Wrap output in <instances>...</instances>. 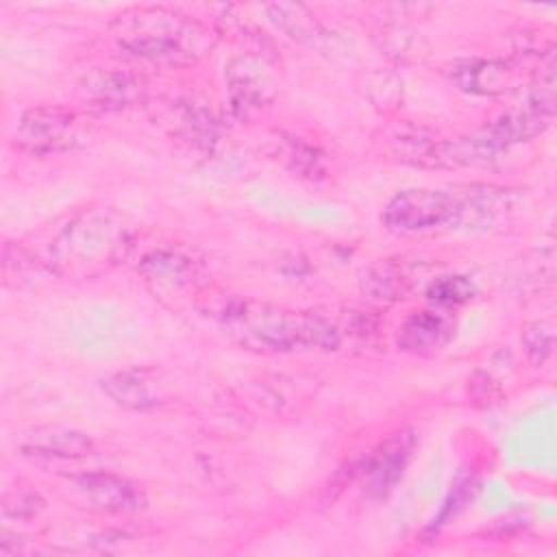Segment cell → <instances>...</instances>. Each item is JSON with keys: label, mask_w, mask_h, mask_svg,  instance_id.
Wrapping results in <instances>:
<instances>
[{"label": "cell", "mask_w": 557, "mask_h": 557, "mask_svg": "<svg viewBox=\"0 0 557 557\" xmlns=\"http://www.w3.org/2000/svg\"><path fill=\"white\" fill-rule=\"evenodd\" d=\"M196 307L239 346L257 352L335 350L342 329L318 311H292L255 298L202 289Z\"/></svg>", "instance_id": "obj_1"}, {"label": "cell", "mask_w": 557, "mask_h": 557, "mask_svg": "<svg viewBox=\"0 0 557 557\" xmlns=\"http://www.w3.org/2000/svg\"><path fill=\"white\" fill-rule=\"evenodd\" d=\"M109 33L126 54L154 67L194 65L218 44L207 24L168 7L124 9L109 24Z\"/></svg>", "instance_id": "obj_2"}, {"label": "cell", "mask_w": 557, "mask_h": 557, "mask_svg": "<svg viewBox=\"0 0 557 557\" xmlns=\"http://www.w3.org/2000/svg\"><path fill=\"white\" fill-rule=\"evenodd\" d=\"M131 248V228L113 209L76 213L52 239L48 268L57 274L96 276L117 263Z\"/></svg>", "instance_id": "obj_3"}, {"label": "cell", "mask_w": 557, "mask_h": 557, "mask_svg": "<svg viewBox=\"0 0 557 557\" xmlns=\"http://www.w3.org/2000/svg\"><path fill=\"white\" fill-rule=\"evenodd\" d=\"M83 141L81 117L65 109L41 104L24 111L13 135L17 150L33 157H48L72 150Z\"/></svg>", "instance_id": "obj_4"}, {"label": "cell", "mask_w": 557, "mask_h": 557, "mask_svg": "<svg viewBox=\"0 0 557 557\" xmlns=\"http://www.w3.org/2000/svg\"><path fill=\"white\" fill-rule=\"evenodd\" d=\"M383 226L394 235H420L453 226L455 194L444 189H405L383 209Z\"/></svg>", "instance_id": "obj_5"}, {"label": "cell", "mask_w": 557, "mask_h": 557, "mask_svg": "<svg viewBox=\"0 0 557 557\" xmlns=\"http://www.w3.org/2000/svg\"><path fill=\"white\" fill-rule=\"evenodd\" d=\"M137 270L159 298H174L183 292H194V296H198L205 289L200 261L174 248H157L148 252L141 257Z\"/></svg>", "instance_id": "obj_6"}, {"label": "cell", "mask_w": 557, "mask_h": 557, "mask_svg": "<svg viewBox=\"0 0 557 557\" xmlns=\"http://www.w3.org/2000/svg\"><path fill=\"white\" fill-rule=\"evenodd\" d=\"M74 492L89 509L102 513H135L146 507L139 483L113 472H85L72 479Z\"/></svg>", "instance_id": "obj_7"}, {"label": "cell", "mask_w": 557, "mask_h": 557, "mask_svg": "<svg viewBox=\"0 0 557 557\" xmlns=\"http://www.w3.org/2000/svg\"><path fill=\"white\" fill-rule=\"evenodd\" d=\"M455 220L453 226L490 228L505 220L518 200V194L498 185H463L453 189Z\"/></svg>", "instance_id": "obj_8"}, {"label": "cell", "mask_w": 557, "mask_h": 557, "mask_svg": "<svg viewBox=\"0 0 557 557\" xmlns=\"http://www.w3.org/2000/svg\"><path fill=\"white\" fill-rule=\"evenodd\" d=\"M529 63L524 59H470L453 65L450 76L459 89L479 96H496L516 89Z\"/></svg>", "instance_id": "obj_9"}, {"label": "cell", "mask_w": 557, "mask_h": 557, "mask_svg": "<svg viewBox=\"0 0 557 557\" xmlns=\"http://www.w3.org/2000/svg\"><path fill=\"white\" fill-rule=\"evenodd\" d=\"M83 96L98 109L113 111L141 104L146 100V83L131 70H91L81 81Z\"/></svg>", "instance_id": "obj_10"}, {"label": "cell", "mask_w": 557, "mask_h": 557, "mask_svg": "<svg viewBox=\"0 0 557 557\" xmlns=\"http://www.w3.org/2000/svg\"><path fill=\"white\" fill-rule=\"evenodd\" d=\"M416 446V435L409 429H400L392 433L385 442L379 444L372 455L366 459V479L368 487L374 496H385L403 476L411 453Z\"/></svg>", "instance_id": "obj_11"}, {"label": "cell", "mask_w": 557, "mask_h": 557, "mask_svg": "<svg viewBox=\"0 0 557 557\" xmlns=\"http://www.w3.org/2000/svg\"><path fill=\"white\" fill-rule=\"evenodd\" d=\"M455 335V322L446 311L424 309L405 318L396 344L403 352L429 357L440 352Z\"/></svg>", "instance_id": "obj_12"}, {"label": "cell", "mask_w": 557, "mask_h": 557, "mask_svg": "<svg viewBox=\"0 0 557 557\" xmlns=\"http://www.w3.org/2000/svg\"><path fill=\"white\" fill-rule=\"evenodd\" d=\"M268 59L257 54H242L228 63L226 78H228V94L231 107L237 115H248L250 111L261 109L270 100V78L263 70Z\"/></svg>", "instance_id": "obj_13"}, {"label": "cell", "mask_w": 557, "mask_h": 557, "mask_svg": "<svg viewBox=\"0 0 557 557\" xmlns=\"http://www.w3.org/2000/svg\"><path fill=\"white\" fill-rule=\"evenodd\" d=\"M24 455L41 457V459H81L94 450V442L89 435L74 429H37L22 444Z\"/></svg>", "instance_id": "obj_14"}, {"label": "cell", "mask_w": 557, "mask_h": 557, "mask_svg": "<svg viewBox=\"0 0 557 557\" xmlns=\"http://www.w3.org/2000/svg\"><path fill=\"white\" fill-rule=\"evenodd\" d=\"M411 289H413V276L409 268L392 259L370 265L361 278V292L372 302H381V305L403 300L409 296Z\"/></svg>", "instance_id": "obj_15"}, {"label": "cell", "mask_w": 557, "mask_h": 557, "mask_svg": "<svg viewBox=\"0 0 557 557\" xmlns=\"http://www.w3.org/2000/svg\"><path fill=\"white\" fill-rule=\"evenodd\" d=\"M150 383L152 381L148 379L146 370L128 368V370H117V372L107 374L100 381V387L117 405H122L126 409L144 411L159 403Z\"/></svg>", "instance_id": "obj_16"}, {"label": "cell", "mask_w": 557, "mask_h": 557, "mask_svg": "<svg viewBox=\"0 0 557 557\" xmlns=\"http://www.w3.org/2000/svg\"><path fill=\"white\" fill-rule=\"evenodd\" d=\"M265 11L270 13V20L281 30H285L289 37L298 41L315 44L320 37H324V28L313 20V15L302 4L276 2V4H268Z\"/></svg>", "instance_id": "obj_17"}, {"label": "cell", "mask_w": 557, "mask_h": 557, "mask_svg": "<svg viewBox=\"0 0 557 557\" xmlns=\"http://www.w3.org/2000/svg\"><path fill=\"white\" fill-rule=\"evenodd\" d=\"M474 294V285L466 276H437L426 287V298L437 307H455L468 302Z\"/></svg>", "instance_id": "obj_18"}, {"label": "cell", "mask_w": 557, "mask_h": 557, "mask_svg": "<svg viewBox=\"0 0 557 557\" xmlns=\"http://www.w3.org/2000/svg\"><path fill=\"white\" fill-rule=\"evenodd\" d=\"M522 346L533 366H542L555 348V324L550 320H535L522 331Z\"/></svg>", "instance_id": "obj_19"}, {"label": "cell", "mask_w": 557, "mask_h": 557, "mask_svg": "<svg viewBox=\"0 0 557 557\" xmlns=\"http://www.w3.org/2000/svg\"><path fill=\"white\" fill-rule=\"evenodd\" d=\"M44 509V498L39 492L30 487L17 485L15 490L4 492L2 496V516L4 518H17V520H30Z\"/></svg>", "instance_id": "obj_20"}]
</instances>
